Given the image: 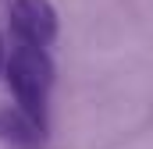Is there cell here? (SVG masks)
Masks as SVG:
<instances>
[{"label": "cell", "mask_w": 153, "mask_h": 149, "mask_svg": "<svg viewBox=\"0 0 153 149\" xmlns=\"http://www.w3.org/2000/svg\"><path fill=\"white\" fill-rule=\"evenodd\" d=\"M7 25L14 43L50 46L57 39V7L50 0H7Z\"/></svg>", "instance_id": "7a4b0ae2"}, {"label": "cell", "mask_w": 153, "mask_h": 149, "mask_svg": "<svg viewBox=\"0 0 153 149\" xmlns=\"http://www.w3.org/2000/svg\"><path fill=\"white\" fill-rule=\"evenodd\" d=\"M7 53H11V46H7V39H4V32H0V78H4V71H7Z\"/></svg>", "instance_id": "277c9868"}, {"label": "cell", "mask_w": 153, "mask_h": 149, "mask_svg": "<svg viewBox=\"0 0 153 149\" xmlns=\"http://www.w3.org/2000/svg\"><path fill=\"white\" fill-rule=\"evenodd\" d=\"M7 89L14 96V107L25 110L32 121L46 124V100L53 89V60L46 53V46L32 43H14L7 53Z\"/></svg>", "instance_id": "6da1fadb"}, {"label": "cell", "mask_w": 153, "mask_h": 149, "mask_svg": "<svg viewBox=\"0 0 153 149\" xmlns=\"http://www.w3.org/2000/svg\"><path fill=\"white\" fill-rule=\"evenodd\" d=\"M0 142H7L11 149H43L46 146V124L32 121L14 103L0 107Z\"/></svg>", "instance_id": "3957f363"}]
</instances>
